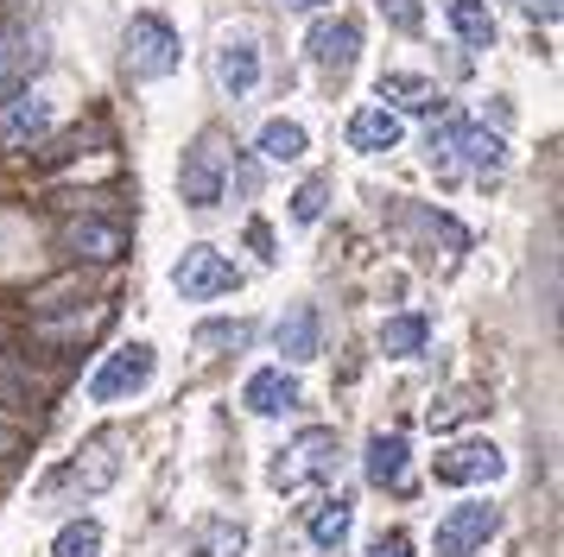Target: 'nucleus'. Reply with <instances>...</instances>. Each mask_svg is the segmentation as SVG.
<instances>
[{"label": "nucleus", "instance_id": "nucleus-21", "mask_svg": "<svg viewBox=\"0 0 564 557\" xmlns=\"http://www.w3.org/2000/svg\"><path fill=\"white\" fill-rule=\"evenodd\" d=\"M349 146L356 152H393L400 146V114H393V108H361V114H349Z\"/></svg>", "mask_w": 564, "mask_h": 557}, {"label": "nucleus", "instance_id": "nucleus-4", "mask_svg": "<svg viewBox=\"0 0 564 557\" xmlns=\"http://www.w3.org/2000/svg\"><path fill=\"white\" fill-rule=\"evenodd\" d=\"M343 476V437L330 425L299 430L285 456H273V488H305V481H336Z\"/></svg>", "mask_w": 564, "mask_h": 557}, {"label": "nucleus", "instance_id": "nucleus-2", "mask_svg": "<svg viewBox=\"0 0 564 557\" xmlns=\"http://www.w3.org/2000/svg\"><path fill=\"white\" fill-rule=\"evenodd\" d=\"M121 481V437L115 430H102V437H89L64 469H57L52 481H45V506H57L64 494H77V501H96V494H108Z\"/></svg>", "mask_w": 564, "mask_h": 557}, {"label": "nucleus", "instance_id": "nucleus-26", "mask_svg": "<svg viewBox=\"0 0 564 557\" xmlns=\"http://www.w3.org/2000/svg\"><path fill=\"white\" fill-rule=\"evenodd\" d=\"M52 557H102V526L96 520H70L52 538Z\"/></svg>", "mask_w": 564, "mask_h": 557}, {"label": "nucleus", "instance_id": "nucleus-10", "mask_svg": "<svg viewBox=\"0 0 564 557\" xmlns=\"http://www.w3.org/2000/svg\"><path fill=\"white\" fill-rule=\"evenodd\" d=\"M501 476H508V456L488 437H457L451 450H437V481H451V488H488Z\"/></svg>", "mask_w": 564, "mask_h": 557}, {"label": "nucleus", "instance_id": "nucleus-16", "mask_svg": "<svg viewBox=\"0 0 564 557\" xmlns=\"http://www.w3.org/2000/svg\"><path fill=\"white\" fill-rule=\"evenodd\" d=\"M375 96H381V108H393V114H437V108H444L432 76H412V70H387L381 83H375Z\"/></svg>", "mask_w": 564, "mask_h": 557}, {"label": "nucleus", "instance_id": "nucleus-18", "mask_svg": "<svg viewBox=\"0 0 564 557\" xmlns=\"http://www.w3.org/2000/svg\"><path fill=\"white\" fill-rule=\"evenodd\" d=\"M349 526H356V501H349V494H324V501L305 506V538L317 551H343Z\"/></svg>", "mask_w": 564, "mask_h": 557}, {"label": "nucleus", "instance_id": "nucleus-5", "mask_svg": "<svg viewBox=\"0 0 564 557\" xmlns=\"http://www.w3.org/2000/svg\"><path fill=\"white\" fill-rule=\"evenodd\" d=\"M223 177H229V140L216 133V127H204L197 140H191V152H184L178 165V190L191 209H216L223 203Z\"/></svg>", "mask_w": 564, "mask_h": 557}, {"label": "nucleus", "instance_id": "nucleus-1", "mask_svg": "<svg viewBox=\"0 0 564 557\" xmlns=\"http://www.w3.org/2000/svg\"><path fill=\"white\" fill-rule=\"evenodd\" d=\"M425 159H432L437 177L488 172V165H501V140H495L488 127L463 121V114H444V121H432V133H425Z\"/></svg>", "mask_w": 564, "mask_h": 557}, {"label": "nucleus", "instance_id": "nucleus-34", "mask_svg": "<svg viewBox=\"0 0 564 557\" xmlns=\"http://www.w3.org/2000/svg\"><path fill=\"white\" fill-rule=\"evenodd\" d=\"M520 7H527V13H533V20H545V25L558 20V0H520Z\"/></svg>", "mask_w": 564, "mask_h": 557}, {"label": "nucleus", "instance_id": "nucleus-8", "mask_svg": "<svg viewBox=\"0 0 564 557\" xmlns=\"http://www.w3.org/2000/svg\"><path fill=\"white\" fill-rule=\"evenodd\" d=\"M495 532H501V506L495 501H457L437 520L432 545H437V557H476Z\"/></svg>", "mask_w": 564, "mask_h": 557}, {"label": "nucleus", "instance_id": "nucleus-32", "mask_svg": "<svg viewBox=\"0 0 564 557\" xmlns=\"http://www.w3.org/2000/svg\"><path fill=\"white\" fill-rule=\"evenodd\" d=\"M248 248H254L260 260H280V248H273V228H267V222H248Z\"/></svg>", "mask_w": 564, "mask_h": 557}, {"label": "nucleus", "instance_id": "nucleus-13", "mask_svg": "<svg viewBox=\"0 0 564 557\" xmlns=\"http://www.w3.org/2000/svg\"><path fill=\"white\" fill-rule=\"evenodd\" d=\"M299 400H305V393H299V374H292L285 361H280V368H260V374H248V386H241V405H248L254 418H285Z\"/></svg>", "mask_w": 564, "mask_h": 557}, {"label": "nucleus", "instance_id": "nucleus-33", "mask_svg": "<svg viewBox=\"0 0 564 557\" xmlns=\"http://www.w3.org/2000/svg\"><path fill=\"white\" fill-rule=\"evenodd\" d=\"M20 450H26L20 425H7V418H0V462H7V456H20Z\"/></svg>", "mask_w": 564, "mask_h": 557}, {"label": "nucleus", "instance_id": "nucleus-25", "mask_svg": "<svg viewBox=\"0 0 564 557\" xmlns=\"http://www.w3.org/2000/svg\"><path fill=\"white\" fill-rule=\"evenodd\" d=\"M305 146H311L305 127L285 121V114H280V121L260 127V159H273V165H292V159H305Z\"/></svg>", "mask_w": 564, "mask_h": 557}, {"label": "nucleus", "instance_id": "nucleus-31", "mask_svg": "<svg viewBox=\"0 0 564 557\" xmlns=\"http://www.w3.org/2000/svg\"><path fill=\"white\" fill-rule=\"evenodd\" d=\"M368 557H412V538L406 532H381V538L368 545Z\"/></svg>", "mask_w": 564, "mask_h": 557}, {"label": "nucleus", "instance_id": "nucleus-23", "mask_svg": "<svg viewBox=\"0 0 564 557\" xmlns=\"http://www.w3.org/2000/svg\"><path fill=\"white\" fill-rule=\"evenodd\" d=\"M425 342H432V324H425L419 310H400V317L381 324V354H393V361H412Z\"/></svg>", "mask_w": 564, "mask_h": 557}, {"label": "nucleus", "instance_id": "nucleus-28", "mask_svg": "<svg viewBox=\"0 0 564 557\" xmlns=\"http://www.w3.org/2000/svg\"><path fill=\"white\" fill-rule=\"evenodd\" d=\"M0 405H13V412H39V380L20 374L13 361H0Z\"/></svg>", "mask_w": 564, "mask_h": 557}, {"label": "nucleus", "instance_id": "nucleus-7", "mask_svg": "<svg viewBox=\"0 0 564 557\" xmlns=\"http://www.w3.org/2000/svg\"><path fill=\"white\" fill-rule=\"evenodd\" d=\"M172 292L191 298V304H209V298L241 292V273H235V260H223L216 248H184L178 266H172Z\"/></svg>", "mask_w": 564, "mask_h": 557}, {"label": "nucleus", "instance_id": "nucleus-27", "mask_svg": "<svg viewBox=\"0 0 564 557\" xmlns=\"http://www.w3.org/2000/svg\"><path fill=\"white\" fill-rule=\"evenodd\" d=\"M248 336H254V329L235 317V324H197V336H191V342H197L204 354H229V349H248Z\"/></svg>", "mask_w": 564, "mask_h": 557}, {"label": "nucleus", "instance_id": "nucleus-11", "mask_svg": "<svg viewBox=\"0 0 564 557\" xmlns=\"http://www.w3.org/2000/svg\"><path fill=\"white\" fill-rule=\"evenodd\" d=\"M305 51H311V64H317L324 76H349L356 70V57H361V25L349 20V13L317 20L311 25V39H305Z\"/></svg>", "mask_w": 564, "mask_h": 557}, {"label": "nucleus", "instance_id": "nucleus-22", "mask_svg": "<svg viewBox=\"0 0 564 557\" xmlns=\"http://www.w3.org/2000/svg\"><path fill=\"white\" fill-rule=\"evenodd\" d=\"M444 20H451V32H457L469 51L495 45V13H488V0H444Z\"/></svg>", "mask_w": 564, "mask_h": 557}, {"label": "nucleus", "instance_id": "nucleus-29", "mask_svg": "<svg viewBox=\"0 0 564 557\" xmlns=\"http://www.w3.org/2000/svg\"><path fill=\"white\" fill-rule=\"evenodd\" d=\"M324 209H330V177H311L305 190L292 197V222H317Z\"/></svg>", "mask_w": 564, "mask_h": 557}, {"label": "nucleus", "instance_id": "nucleus-9", "mask_svg": "<svg viewBox=\"0 0 564 557\" xmlns=\"http://www.w3.org/2000/svg\"><path fill=\"white\" fill-rule=\"evenodd\" d=\"M45 57H52V45H45V32L32 20H0V96L26 89Z\"/></svg>", "mask_w": 564, "mask_h": 557}, {"label": "nucleus", "instance_id": "nucleus-30", "mask_svg": "<svg viewBox=\"0 0 564 557\" xmlns=\"http://www.w3.org/2000/svg\"><path fill=\"white\" fill-rule=\"evenodd\" d=\"M381 20L393 32H419L425 25V0H381Z\"/></svg>", "mask_w": 564, "mask_h": 557}, {"label": "nucleus", "instance_id": "nucleus-12", "mask_svg": "<svg viewBox=\"0 0 564 557\" xmlns=\"http://www.w3.org/2000/svg\"><path fill=\"white\" fill-rule=\"evenodd\" d=\"M254 83H260V45L248 32H229L216 45V89L241 101V96H254Z\"/></svg>", "mask_w": 564, "mask_h": 557}, {"label": "nucleus", "instance_id": "nucleus-3", "mask_svg": "<svg viewBox=\"0 0 564 557\" xmlns=\"http://www.w3.org/2000/svg\"><path fill=\"white\" fill-rule=\"evenodd\" d=\"M121 64H128L133 83H159V76H172V70L184 64L178 25L165 20V13H133V20H128V51H121Z\"/></svg>", "mask_w": 564, "mask_h": 557}, {"label": "nucleus", "instance_id": "nucleus-20", "mask_svg": "<svg viewBox=\"0 0 564 557\" xmlns=\"http://www.w3.org/2000/svg\"><path fill=\"white\" fill-rule=\"evenodd\" d=\"M191 557H248V532L223 520V513H204L191 526Z\"/></svg>", "mask_w": 564, "mask_h": 557}, {"label": "nucleus", "instance_id": "nucleus-19", "mask_svg": "<svg viewBox=\"0 0 564 557\" xmlns=\"http://www.w3.org/2000/svg\"><path fill=\"white\" fill-rule=\"evenodd\" d=\"M52 127H57L52 96H13V108L0 114V140L7 146H26V140H45Z\"/></svg>", "mask_w": 564, "mask_h": 557}, {"label": "nucleus", "instance_id": "nucleus-17", "mask_svg": "<svg viewBox=\"0 0 564 557\" xmlns=\"http://www.w3.org/2000/svg\"><path fill=\"white\" fill-rule=\"evenodd\" d=\"M361 469H368L375 488H406V481H412L406 437H400V430H375V437H368V456H361Z\"/></svg>", "mask_w": 564, "mask_h": 557}, {"label": "nucleus", "instance_id": "nucleus-6", "mask_svg": "<svg viewBox=\"0 0 564 557\" xmlns=\"http://www.w3.org/2000/svg\"><path fill=\"white\" fill-rule=\"evenodd\" d=\"M153 374H159V349L153 342H128V349H115L102 368L89 374V400L96 405H121V400H133V393H147Z\"/></svg>", "mask_w": 564, "mask_h": 557}, {"label": "nucleus", "instance_id": "nucleus-24", "mask_svg": "<svg viewBox=\"0 0 564 557\" xmlns=\"http://www.w3.org/2000/svg\"><path fill=\"white\" fill-rule=\"evenodd\" d=\"M476 412H488V393L482 386H457V393H444V400L425 412V425L432 430H457L463 418H476Z\"/></svg>", "mask_w": 564, "mask_h": 557}, {"label": "nucleus", "instance_id": "nucleus-14", "mask_svg": "<svg viewBox=\"0 0 564 557\" xmlns=\"http://www.w3.org/2000/svg\"><path fill=\"white\" fill-rule=\"evenodd\" d=\"M64 253H77V260H121V253H128V222H121V216L70 222L64 228Z\"/></svg>", "mask_w": 564, "mask_h": 557}, {"label": "nucleus", "instance_id": "nucleus-35", "mask_svg": "<svg viewBox=\"0 0 564 557\" xmlns=\"http://www.w3.org/2000/svg\"><path fill=\"white\" fill-rule=\"evenodd\" d=\"M280 7H305L311 13V7H330V0H280Z\"/></svg>", "mask_w": 564, "mask_h": 557}, {"label": "nucleus", "instance_id": "nucleus-15", "mask_svg": "<svg viewBox=\"0 0 564 557\" xmlns=\"http://www.w3.org/2000/svg\"><path fill=\"white\" fill-rule=\"evenodd\" d=\"M273 342H280V354L299 368V361H317L324 354V317H317V304H292L280 317V329H273Z\"/></svg>", "mask_w": 564, "mask_h": 557}]
</instances>
